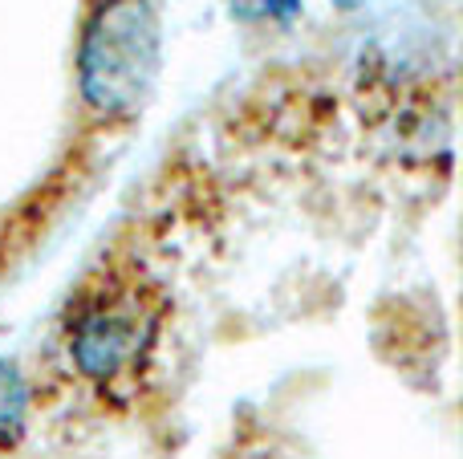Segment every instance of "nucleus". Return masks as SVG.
Returning <instances> with one entry per match:
<instances>
[{"instance_id":"obj_1","label":"nucleus","mask_w":463,"mask_h":459,"mask_svg":"<svg viewBox=\"0 0 463 459\" xmlns=\"http://www.w3.org/2000/svg\"><path fill=\"white\" fill-rule=\"evenodd\" d=\"M163 24L151 0H94L78 37V94L98 118H130L155 94Z\"/></svg>"},{"instance_id":"obj_2","label":"nucleus","mask_w":463,"mask_h":459,"mask_svg":"<svg viewBox=\"0 0 463 459\" xmlns=\"http://www.w3.org/2000/svg\"><path fill=\"white\" fill-rule=\"evenodd\" d=\"M167 301L130 281H106L86 289L65 322V362L86 387L118 390L151 362L163 333Z\"/></svg>"},{"instance_id":"obj_3","label":"nucleus","mask_w":463,"mask_h":459,"mask_svg":"<svg viewBox=\"0 0 463 459\" xmlns=\"http://www.w3.org/2000/svg\"><path fill=\"white\" fill-rule=\"evenodd\" d=\"M29 382L16 370L13 362L0 358V447H8L16 436L24 431V419H29Z\"/></svg>"},{"instance_id":"obj_4","label":"nucleus","mask_w":463,"mask_h":459,"mask_svg":"<svg viewBox=\"0 0 463 459\" xmlns=\"http://www.w3.org/2000/svg\"><path fill=\"white\" fill-rule=\"evenodd\" d=\"M232 13L240 21H293L301 0H232Z\"/></svg>"},{"instance_id":"obj_5","label":"nucleus","mask_w":463,"mask_h":459,"mask_svg":"<svg viewBox=\"0 0 463 459\" xmlns=\"http://www.w3.org/2000/svg\"><path fill=\"white\" fill-rule=\"evenodd\" d=\"M342 5H350V0H342Z\"/></svg>"}]
</instances>
